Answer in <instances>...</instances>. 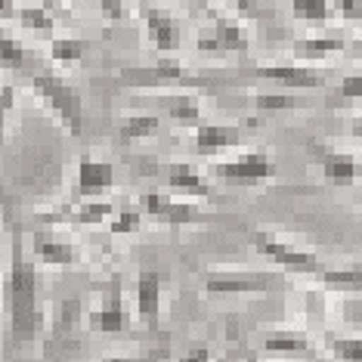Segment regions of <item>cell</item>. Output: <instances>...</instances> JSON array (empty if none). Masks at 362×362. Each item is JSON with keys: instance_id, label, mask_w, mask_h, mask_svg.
I'll list each match as a JSON object with an SVG mask.
<instances>
[{"instance_id": "1", "label": "cell", "mask_w": 362, "mask_h": 362, "mask_svg": "<svg viewBox=\"0 0 362 362\" xmlns=\"http://www.w3.org/2000/svg\"><path fill=\"white\" fill-rule=\"evenodd\" d=\"M10 310H13V332L19 341H28L35 328V267L16 248L10 269Z\"/></svg>"}, {"instance_id": "2", "label": "cell", "mask_w": 362, "mask_h": 362, "mask_svg": "<svg viewBox=\"0 0 362 362\" xmlns=\"http://www.w3.org/2000/svg\"><path fill=\"white\" fill-rule=\"evenodd\" d=\"M35 90H37V96H44V100L56 109V115L62 118V124L78 136L81 127H84V121H81V96H78V90L71 84H65V81H59V78H53V75H37L35 78Z\"/></svg>"}, {"instance_id": "3", "label": "cell", "mask_w": 362, "mask_h": 362, "mask_svg": "<svg viewBox=\"0 0 362 362\" xmlns=\"http://www.w3.org/2000/svg\"><path fill=\"white\" fill-rule=\"evenodd\" d=\"M214 174L223 180H235V183H257V180H273L276 177V164L269 158H263L257 152H248L235 161L214 164Z\"/></svg>"}, {"instance_id": "4", "label": "cell", "mask_w": 362, "mask_h": 362, "mask_svg": "<svg viewBox=\"0 0 362 362\" xmlns=\"http://www.w3.org/2000/svg\"><path fill=\"white\" fill-rule=\"evenodd\" d=\"M143 16H146V28H149V40L158 50L164 53H174L180 47V28H177V19L170 16L168 10L161 6H143Z\"/></svg>"}, {"instance_id": "5", "label": "cell", "mask_w": 362, "mask_h": 362, "mask_svg": "<svg viewBox=\"0 0 362 362\" xmlns=\"http://www.w3.org/2000/svg\"><path fill=\"white\" fill-rule=\"evenodd\" d=\"M245 47H248V35L233 19H220L214 28L199 35V50H245Z\"/></svg>"}, {"instance_id": "6", "label": "cell", "mask_w": 362, "mask_h": 362, "mask_svg": "<svg viewBox=\"0 0 362 362\" xmlns=\"http://www.w3.org/2000/svg\"><path fill=\"white\" fill-rule=\"evenodd\" d=\"M254 248H257L260 254H267V257H273L276 263H282V267H294V269H316V267H322V263L313 257V254L294 251L291 245L276 242V238H269L263 233L254 235Z\"/></svg>"}, {"instance_id": "7", "label": "cell", "mask_w": 362, "mask_h": 362, "mask_svg": "<svg viewBox=\"0 0 362 362\" xmlns=\"http://www.w3.org/2000/svg\"><path fill=\"white\" fill-rule=\"evenodd\" d=\"M115 186V168L109 161L81 158L78 164V195H93Z\"/></svg>"}, {"instance_id": "8", "label": "cell", "mask_w": 362, "mask_h": 362, "mask_svg": "<svg viewBox=\"0 0 362 362\" xmlns=\"http://www.w3.org/2000/svg\"><path fill=\"white\" fill-rule=\"evenodd\" d=\"M136 307L139 316L146 319L152 328L158 325V310H161V276L158 273H143L136 282Z\"/></svg>"}, {"instance_id": "9", "label": "cell", "mask_w": 362, "mask_h": 362, "mask_svg": "<svg viewBox=\"0 0 362 362\" xmlns=\"http://www.w3.org/2000/svg\"><path fill=\"white\" fill-rule=\"evenodd\" d=\"M242 143V127H223V124H202L195 130V149L202 155H211L217 149Z\"/></svg>"}, {"instance_id": "10", "label": "cell", "mask_w": 362, "mask_h": 362, "mask_svg": "<svg viewBox=\"0 0 362 362\" xmlns=\"http://www.w3.org/2000/svg\"><path fill=\"white\" fill-rule=\"evenodd\" d=\"M257 75L279 81V84H288V87H322L325 84V78L319 71L298 69V65H263V69H257Z\"/></svg>"}, {"instance_id": "11", "label": "cell", "mask_w": 362, "mask_h": 362, "mask_svg": "<svg viewBox=\"0 0 362 362\" xmlns=\"http://www.w3.org/2000/svg\"><path fill=\"white\" fill-rule=\"evenodd\" d=\"M322 174H325L328 183H334V186H350V183H356V180H359L362 164L353 158V155L328 152L322 158Z\"/></svg>"}, {"instance_id": "12", "label": "cell", "mask_w": 362, "mask_h": 362, "mask_svg": "<svg viewBox=\"0 0 362 362\" xmlns=\"http://www.w3.org/2000/svg\"><path fill=\"white\" fill-rule=\"evenodd\" d=\"M146 208H149L152 217L170 220V223H192V220L199 217V211H195L192 204H174L168 195H161V192L146 195Z\"/></svg>"}, {"instance_id": "13", "label": "cell", "mask_w": 362, "mask_h": 362, "mask_svg": "<svg viewBox=\"0 0 362 362\" xmlns=\"http://www.w3.org/2000/svg\"><path fill=\"white\" fill-rule=\"evenodd\" d=\"M90 325H93V332H103V334H115V332H121V328L127 325V313H124V307H121V294L118 291H112L109 303L90 316Z\"/></svg>"}, {"instance_id": "14", "label": "cell", "mask_w": 362, "mask_h": 362, "mask_svg": "<svg viewBox=\"0 0 362 362\" xmlns=\"http://www.w3.org/2000/svg\"><path fill=\"white\" fill-rule=\"evenodd\" d=\"M168 183L174 189H186V192H192V195H208L211 192L208 180H204L192 164H183V161L168 164Z\"/></svg>"}, {"instance_id": "15", "label": "cell", "mask_w": 362, "mask_h": 362, "mask_svg": "<svg viewBox=\"0 0 362 362\" xmlns=\"http://www.w3.org/2000/svg\"><path fill=\"white\" fill-rule=\"evenodd\" d=\"M31 248L44 263H53V267H69L75 263V251H71L69 242H56V238H47V235H35Z\"/></svg>"}, {"instance_id": "16", "label": "cell", "mask_w": 362, "mask_h": 362, "mask_svg": "<svg viewBox=\"0 0 362 362\" xmlns=\"http://www.w3.org/2000/svg\"><path fill=\"white\" fill-rule=\"evenodd\" d=\"M276 276H211L208 291L211 294H229V291H254V288L273 282Z\"/></svg>"}, {"instance_id": "17", "label": "cell", "mask_w": 362, "mask_h": 362, "mask_svg": "<svg viewBox=\"0 0 362 362\" xmlns=\"http://www.w3.org/2000/svg\"><path fill=\"white\" fill-rule=\"evenodd\" d=\"M164 105H168L170 118L180 121V124H199V118H202L199 100H195L192 93H174L164 100Z\"/></svg>"}, {"instance_id": "18", "label": "cell", "mask_w": 362, "mask_h": 362, "mask_svg": "<svg viewBox=\"0 0 362 362\" xmlns=\"http://www.w3.org/2000/svg\"><path fill=\"white\" fill-rule=\"evenodd\" d=\"M341 47L344 44L337 37H307V40H298V44H294V53L303 56V59H322L328 53H337Z\"/></svg>"}, {"instance_id": "19", "label": "cell", "mask_w": 362, "mask_h": 362, "mask_svg": "<svg viewBox=\"0 0 362 362\" xmlns=\"http://www.w3.org/2000/svg\"><path fill=\"white\" fill-rule=\"evenodd\" d=\"M328 350L334 353L341 362H362V341L359 337H337V334H328Z\"/></svg>"}, {"instance_id": "20", "label": "cell", "mask_w": 362, "mask_h": 362, "mask_svg": "<svg viewBox=\"0 0 362 362\" xmlns=\"http://www.w3.org/2000/svg\"><path fill=\"white\" fill-rule=\"evenodd\" d=\"M158 130V118L152 115H134L121 124V139H139V136H152Z\"/></svg>"}, {"instance_id": "21", "label": "cell", "mask_w": 362, "mask_h": 362, "mask_svg": "<svg viewBox=\"0 0 362 362\" xmlns=\"http://www.w3.org/2000/svg\"><path fill=\"white\" fill-rule=\"evenodd\" d=\"M291 13L303 22H325L328 19V0H294L291 4Z\"/></svg>"}, {"instance_id": "22", "label": "cell", "mask_w": 362, "mask_h": 362, "mask_svg": "<svg viewBox=\"0 0 362 362\" xmlns=\"http://www.w3.org/2000/svg\"><path fill=\"white\" fill-rule=\"evenodd\" d=\"M50 53H53L56 62H75V59L84 56V40H78V37H56L50 44Z\"/></svg>"}, {"instance_id": "23", "label": "cell", "mask_w": 362, "mask_h": 362, "mask_svg": "<svg viewBox=\"0 0 362 362\" xmlns=\"http://www.w3.org/2000/svg\"><path fill=\"white\" fill-rule=\"evenodd\" d=\"M254 105L257 109H269V112H285V109H298V105H303V100H298V96L291 93H257L254 96Z\"/></svg>"}, {"instance_id": "24", "label": "cell", "mask_w": 362, "mask_h": 362, "mask_svg": "<svg viewBox=\"0 0 362 362\" xmlns=\"http://www.w3.org/2000/svg\"><path fill=\"white\" fill-rule=\"evenodd\" d=\"M19 22L25 28H35V31H50L53 28V16L44 10V6H22L19 10Z\"/></svg>"}, {"instance_id": "25", "label": "cell", "mask_w": 362, "mask_h": 362, "mask_svg": "<svg viewBox=\"0 0 362 362\" xmlns=\"http://www.w3.org/2000/svg\"><path fill=\"white\" fill-rule=\"evenodd\" d=\"M263 347L267 350H279V353H291V350H307V341H303V334H273L263 341Z\"/></svg>"}, {"instance_id": "26", "label": "cell", "mask_w": 362, "mask_h": 362, "mask_svg": "<svg viewBox=\"0 0 362 362\" xmlns=\"http://www.w3.org/2000/svg\"><path fill=\"white\" fill-rule=\"evenodd\" d=\"M152 75H155V81H186V84H195V81L186 78L183 65H180L177 59H168V56L155 62V71H152Z\"/></svg>"}, {"instance_id": "27", "label": "cell", "mask_w": 362, "mask_h": 362, "mask_svg": "<svg viewBox=\"0 0 362 362\" xmlns=\"http://www.w3.org/2000/svg\"><path fill=\"white\" fill-rule=\"evenodd\" d=\"M322 279H325V285L359 288V285H362V267H353V269H325Z\"/></svg>"}, {"instance_id": "28", "label": "cell", "mask_w": 362, "mask_h": 362, "mask_svg": "<svg viewBox=\"0 0 362 362\" xmlns=\"http://www.w3.org/2000/svg\"><path fill=\"white\" fill-rule=\"evenodd\" d=\"M112 214V204L109 202H96V204H84L81 211H75V223H100Z\"/></svg>"}, {"instance_id": "29", "label": "cell", "mask_w": 362, "mask_h": 362, "mask_svg": "<svg viewBox=\"0 0 362 362\" xmlns=\"http://www.w3.org/2000/svg\"><path fill=\"white\" fill-rule=\"evenodd\" d=\"M139 223H143V217H139L136 211H121L118 217L112 220V226H109V229H112L115 235H127V233H136Z\"/></svg>"}, {"instance_id": "30", "label": "cell", "mask_w": 362, "mask_h": 362, "mask_svg": "<svg viewBox=\"0 0 362 362\" xmlns=\"http://www.w3.org/2000/svg\"><path fill=\"white\" fill-rule=\"evenodd\" d=\"M0 59H4V65H16V69H19V65L25 62V50H22L13 37H0Z\"/></svg>"}, {"instance_id": "31", "label": "cell", "mask_w": 362, "mask_h": 362, "mask_svg": "<svg viewBox=\"0 0 362 362\" xmlns=\"http://www.w3.org/2000/svg\"><path fill=\"white\" fill-rule=\"evenodd\" d=\"M78 313H81V300H65L59 307V332L71 328L78 322Z\"/></svg>"}, {"instance_id": "32", "label": "cell", "mask_w": 362, "mask_h": 362, "mask_svg": "<svg viewBox=\"0 0 362 362\" xmlns=\"http://www.w3.org/2000/svg\"><path fill=\"white\" fill-rule=\"evenodd\" d=\"M337 93L347 96V100H359V96H362V71H359V75H347V78H344L341 84H337Z\"/></svg>"}, {"instance_id": "33", "label": "cell", "mask_w": 362, "mask_h": 362, "mask_svg": "<svg viewBox=\"0 0 362 362\" xmlns=\"http://www.w3.org/2000/svg\"><path fill=\"white\" fill-rule=\"evenodd\" d=\"M180 362H211V356H208V350L204 347H195V350H189Z\"/></svg>"}, {"instance_id": "34", "label": "cell", "mask_w": 362, "mask_h": 362, "mask_svg": "<svg viewBox=\"0 0 362 362\" xmlns=\"http://www.w3.org/2000/svg\"><path fill=\"white\" fill-rule=\"evenodd\" d=\"M337 10H341V13H350V16H359V13H362V4H353V0H341V4H337Z\"/></svg>"}, {"instance_id": "35", "label": "cell", "mask_w": 362, "mask_h": 362, "mask_svg": "<svg viewBox=\"0 0 362 362\" xmlns=\"http://www.w3.org/2000/svg\"><path fill=\"white\" fill-rule=\"evenodd\" d=\"M13 105V87H4V109Z\"/></svg>"}, {"instance_id": "36", "label": "cell", "mask_w": 362, "mask_h": 362, "mask_svg": "<svg viewBox=\"0 0 362 362\" xmlns=\"http://www.w3.org/2000/svg\"><path fill=\"white\" fill-rule=\"evenodd\" d=\"M353 136H356V139H359V143H362V118L356 121V124H353Z\"/></svg>"}, {"instance_id": "37", "label": "cell", "mask_w": 362, "mask_h": 362, "mask_svg": "<svg viewBox=\"0 0 362 362\" xmlns=\"http://www.w3.org/2000/svg\"><path fill=\"white\" fill-rule=\"evenodd\" d=\"M105 362H136V359H105Z\"/></svg>"}, {"instance_id": "38", "label": "cell", "mask_w": 362, "mask_h": 362, "mask_svg": "<svg viewBox=\"0 0 362 362\" xmlns=\"http://www.w3.org/2000/svg\"><path fill=\"white\" fill-rule=\"evenodd\" d=\"M359 50H362V31H359Z\"/></svg>"}, {"instance_id": "39", "label": "cell", "mask_w": 362, "mask_h": 362, "mask_svg": "<svg viewBox=\"0 0 362 362\" xmlns=\"http://www.w3.org/2000/svg\"><path fill=\"white\" fill-rule=\"evenodd\" d=\"M359 202H362V192H359Z\"/></svg>"}]
</instances>
